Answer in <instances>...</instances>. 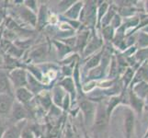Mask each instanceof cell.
Segmentation results:
<instances>
[{"label":"cell","instance_id":"cell-1","mask_svg":"<svg viewBox=\"0 0 148 138\" xmlns=\"http://www.w3.org/2000/svg\"><path fill=\"white\" fill-rule=\"evenodd\" d=\"M134 121L135 116L134 112L132 109L126 108L124 111V137L125 138H132L134 129Z\"/></svg>","mask_w":148,"mask_h":138},{"label":"cell","instance_id":"cell-2","mask_svg":"<svg viewBox=\"0 0 148 138\" xmlns=\"http://www.w3.org/2000/svg\"><path fill=\"white\" fill-rule=\"evenodd\" d=\"M109 116L107 114V109L103 108V106H99L98 110H96L95 114V127L97 132H103L106 129V126L108 124Z\"/></svg>","mask_w":148,"mask_h":138},{"label":"cell","instance_id":"cell-3","mask_svg":"<svg viewBox=\"0 0 148 138\" xmlns=\"http://www.w3.org/2000/svg\"><path fill=\"white\" fill-rule=\"evenodd\" d=\"M9 79L17 89L24 88L28 82V76L23 69H14L9 74Z\"/></svg>","mask_w":148,"mask_h":138},{"label":"cell","instance_id":"cell-4","mask_svg":"<svg viewBox=\"0 0 148 138\" xmlns=\"http://www.w3.org/2000/svg\"><path fill=\"white\" fill-rule=\"evenodd\" d=\"M81 109L83 111L85 122L86 124H92L93 120L95 119V114H96V107L95 104L91 101H83L80 104Z\"/></svg>","mask_w":148,"mask_h":138},{"label":"cell","instance_id":"cell-5","mask_svg":"<svg viewBox=\"0 0 148 138\" xmlns=\"http://www.w3.org/2000/svg\"><path fill=\"white\" fill-rule=\"evenodd\" d=\"M14 99L11 94H0V115H7L12 111Z\"/></svg>","mask_w":148,"mask_h":138},{"label":"cell","instance_id":"cell-6","mask_svg":"<svg viewBox=\"0 0 148 138\" xmlns=\"http://www.w3.org/2000/svg\"><path fill=\"white\" fill-rule=\"evenodd\" d=\"M129 101L132 108V111H134L138 115L142 114V112L144 111L145 104V100L140 99L139 97H137L132 89H130L129 91Z\"/></svg>","mask_w":148,"mask_h":138},{"label":"cell","instance_id":"cell-7","mask_svg":"<svg viewBox=\"0 0 148 138\" xmlns=\"http://www.w3.org/2000/svg\"><path fill=\"white\" fill-rule=\"evenodd\" d=\"M16 97H17L18 101L20 104H25V103H28V102L30 101V100H32L33 97V94L32 91L29 90L27 88L24 87V88L17 89Z\"/></svg>","mask_w":148,"mask_h":138},{"label":"cell","instance_id":"cell-8","mask_svg":"<svg viewBox=\"0 0 148 138\" xmlns=\"http://www.w3.org/2000/svg\"><path fill=\"white\" fill-rule=\"evenodd\" d=\"M22 133V122L5 130L2 138H20Z\"/></svg>","mask_w":148,"mask_h":138},{"label":"cell","instance_id":"cell-9","mask_svg":"<svg viewBox=\"0 0 148 138\" xmlns=\"http://www.w3.org/2000/svg\"><path fill=\"white\" fill-rule=\"evenodd\" d=\"M131 89L134 92V94L137 97L145 100L148 92V84L144 82V81H141V82L135 84L132 88H131Z\"/></svg>","mask_w":148,"mask_h":138},{"label":"cell","instance_id":"cell-10","mask_svg":"<svg viewBox=\"0 0 148 138\" xmlns=\"http://www.w3.org/2000/svg\"><path fill=\"white\" fill-rule=\"evenodd\" d=\"M12 113H13L14 119H16L18 121H21L25 119L28 114L27 111L25 110L22 104H20L19 102H14V105L12 108Z\"/></svg>","mask_w":148,"mask_h":138},{"label":"cell","instance_id":"cell-11","mask_svg":"<svg viewBox=\"0 0 148 138\" xmlns=\"http://www.w3.org/2000/svg\"><path fill=\"white\" fill-rule=\"evenodd\" d=\"M134 57L136 61V63L139 65L144 64L145 62H147V60H148V47L137 50L136 53L134 55Z\"/></svg>","mask_w":148,"mask_h":138},{"label":"cell","instance_id":"cell-12","mask_svg":"<svg viewBox=\"0 0 148 138\" xmlns=\"http://www.w3.org/2000/svg\"><path fill=\"white\" fill-rule=\"evenodd\" d=\"M102 45V41L98 38H94L93 40H91V42L88 43V46H86V51H85V55H88L90 54L94 53L95 51H97L99 48L101 47Z\"/></svg>","mask_w":148,"mask_h":138},{"label":"cell","instance_id":"cell-13","mask_svg":"<svg viewBox=\"0 0 148 138\" xmlns=\"http://www.w3.org/2000/svg\"><path fill=\"white\" fill-rule=\"evenodd\" d=\"M10 93V83L8 78L5 74H0V94Z\"/></svg>","mask_w":148,"mask_h":138},{"label":"cell","instance_id":"cell-14","mask_svg":"<svg viewBox=\"0 0 148 138\" xmlns=\"http://www.w3.org/2000/svg\"><path fill=\"white\" fill-rule=\"evenodd\" d=\"M82 6H83L82 2L76 3L69 10H67V12L65 13V16H67L68 18L72 19H76V18H77L80 14V10L82 8Z\"/></svg>","mask_w":148,"mask_h":138},{"label":"cell","instance_id":"cell-15","mask_svg":"<svg viewBox=\"0 0 148 138\" xmlns=\"http://www.w3.org/2000/svg\"><path fill=\"white\" fill-rule=\"evenodd\" d=\"M136 43H137V46L140 47L139 49L147 48L148 47V33L143 32V30H140L138 32V35H137Z\"/></svg>","mask_w":148,"mask_h":138},{"label":"cell","instance_id":"cell-16","mask_svg":"<svg viewBox=\"0 0 148 138\" xmlns=\"http://www.w3.org/2000/svg\"><path fill=\"white\" fill-rule=\"evenodd\" d=\"M121 99H122L121 96H115V97H112V98L110 99V100L109 102V105L106 108L107 109V114H108L109 117H110V113L112 112V111L116 108V106L122 101Z\"/></svg>","mask_w":148,"mask_h":138},{"label":"cell","instance_id":"cell-17","mask_svg":"<svg viewBox=\"0 0 148 138\" xmlns=\"http://www.w3.org/2000/svg\"><path fill=\"white\" fill-rule=\"evenodd\" d=\"M134 70L132 69L131 67L127 68L124 71V75H123V78H122V80H123V82H124L125 89L129 86V84L132 83V79H134Z\"/></svg>","mask_w":148,"mask_h":138},{"label":"cell","instance_id":"cell-18","mask_svg":"<svg viewBox=\"0 0 148 138\" xmlns=\"http://www.w3.org/2000/svg\"><path fill=\"white\" fill-rule=\"evenodd\" d=\"M115 15H116V12H115L114 9L108 10L107 13L105 14V16L102 18V19H103L101 20V21H102V26H103V27L109 26V24L111 22V20H112V19L114 18Z\"/></svg>","mask_w":148,"mask_h":138},{"label":"cell","instance_id":"cell-19","mask_svg":"<svg viewBox=\"0 0 148 138\" xmlns=\"http://www.w3.org/2000/svg\"><path fill=\"white\" fill-rule=\"evenodd\" d=\"M27 84H29V88L30 89V90H32V91H36V90L39 91L40 89H42V85L39 84L37 82V80L32 76H28Z\"/></svg>","mask_w":148,"mask_h":138},{"label":"cell","instance_id":"cell-20","mask_svg":"<svg viewBox=\"0 0 148 138\" xmlns=\"http://www.w3.org/2000/svg\"><path fill=\"white\" fill-rule=\"evenodd\" d=\"M21 16L24 18V19H26L27 21L30 22L32 24H35V21H36V16L32 12V10L29 9H24L21 12Z\"/></svg>","mask_w":148,"mask_h":138},{"label":"cell","instance_id":"cell-21","mask_svg":"<svg viewBox=\"0 0 148 138\" xmlns=\"http://www.w3.org/2000/svg\"><path fill=\"white\" fill-rule=\"evenodd\" d=\"M102 35H103V38L106 41H110L114 36V29L112 28L110 25L104 27L103 32H102Z\"/></svg>","mask_w":148,"mask_h":138},{"label":"cell","instance_id":"cell-22","mask_svg":"<svg viewBox=\"0 0 148 138\" xmlns=\"http://www.w3.org/2000/svg\"><path fill=\"white\" fill-rule=\"evenodd\" d=\"M100 59H101V54H99L93 56V57L89 60V62H88L86 67V68L96 67V66H98L99 64L100 63Z\"/></svg>","mask_w":148,"mask_h":138},{"label":"cell","instance_id":"cell-23","mask_svg":"<svg viewBox=\"0 0 148 138\" xmlns=\"http://www.w3.org/2000/svg\"><path fill=\"white\" fill-rule=\"evenodd\" d=\"M32 58H34L35 60H39V59H42L45 56V48H38L36 50H34L33 52L30 54Z\"/></svg>","mask_w":148,"mask_h":138},{"label":"cell","instance_id":"cell-24","mask_svg":"<svg viewBox=\"0 0 148 138\" xmlns=\"http://www.w3.org/2000/svg\"><path fill=\"white\" fill-rule=\"evenodd\" d=\"M61 86H63L64 88H65V89L67 90L70 93H72L74 91V83L71 78H65L64 80H63L61 82Z\"/></svg>","mask_w":148,"mask_h":138},{"label":"cell","instance_id":"cell-25","mask_svg":"<svg viewBox=\"0 0 148 138\" xmlns=\"http://www.w3.org/2000/svg\"><path fill=\"white\" fill-rule=\"evenodd\" d=\"M122 25V20H121V18L120 15H115L114 18L112 19L111 20V25L110 26L113 28V29H117L118 30L121 26Z\"/></svg>","mask_w":148,"mask_h":138},{"label":"cell","instance_id":"cell-26","mask_svg":"<svg viewBox=\"0 0 148 138\" xmlns=\"http://www.w3.org/2000/svg\"><path fill=\"white\" fill-rule=\"evenodd\" d=\"M108 11V4L106 2H104L103 4L101 5L99 8V11H98V16H99V22L101 20V19L105 16V14Z\"/></svg>","mask_w":148,"mask_h":138},{"label":"cell","instance_id":"cell-27","mask_svg":"<svg viewBox=\"0 0 148 138\" xmlns=\"http://www.w3.org/2000/svg\"><path fill=\"white\" fill-rule=\"evenodd\" d=\"M21 138H34L32 131L29 129H24L21 133Z\"/></svg>","mask_w":148,"mask_h":138},{"label":"cell","instance_id":"cell-28","mask_svg":"<svg viewBox=\"0 0 148 138\" xmlns=\"http://www.w3.org/2000/svg\"><path fill=\"white\" fill-rule=\"evenodd\" d=\"M4 132H5V127H4V124H3V122H2L1 121H0V138H2Z\"/></svg>","mask_w":148,"mask_h":138},{"label":"cell","instance_id":"cell-29","mask_svg":"<svg viewBox=\"0 0 148 138\" xmlns=\"http://www.w3.org/2000/svg\"><path fill=\"white\" fill-rule=\"evenodd\" d=\"M144 111H145V118L146 120H148V105L145 106Z\"/></svg>","mask_w":148,"mask_h":138},{"label":"cell","instance_id":"cell-30","mask_svg":"<svg viewBox=\"0 0 148 138\" xmlns=\"http://www.w3.org/2000/svg\"><path fill=\"white\" fill-rule=\"evenodd\" d=\"M145 11L148 13V1H145Z\"/></svg>","mask_w":148,"mask_h":138},{"label":"cell","instance_id":"cell-31","mask_svg":"<svg viewBox=\"0 0 148 138\" xmlns=\"http://www.w3.org/2000/svg\"><path fill=\"white\" fill-rule=\"evenodd\" d=\"M145 138H148V130H147L146 134H145Z\"/></svg>","mask_w":148,"mask_h":138},{"label":"cell","instance_id":"cell-32","mask_svg":"<svg viewBox=\"0 0 148 138\" xmlns=\"http://www.w3.org/2000/svg\"><path fill=\"white\" fill-rule=\"evenodd\" d=\"M2 19H3V16H2V15H1V14H0V22H1V21H2Z\"/></svg>","mask_w":148,"mask_h":138},{"label":"cell","instance_id":"cell-33","mask_svg":"<svg viewBox=\"0 0 148 138\" xmlns=\"http://www.w3.org/2000/svg\"><path fill=\"white\" fill-rule=\"evenodd\" d=\"M2 64V60H1V58H0V65Z\"/></svg>","mask_w":148,"mask_h":138}]
</instances>
